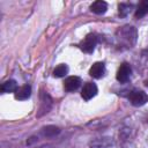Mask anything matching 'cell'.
<instances>
[{"label":"cell","instance_id":"cell-1","mask_svg":"<svg viewBox=\"0 0 148 148\" xmlns=\"http://www.w3.org/2000/svg\"><path fill=\"white\" fill-rule=\"evenodd\" d=\"M117 37L121 42H125L127 45L132 46L136 42V37H138L136 29L132 25H125L117 31Z\"/></svg>","mask_w":148,"mask_h":148},{"label":"cell","instance_id":"cell-2","mask_svg":"<svg viewBox=\"0 0 148 148\" xmlns=\"http://www.w3.org/2000/svg\"><path fill=\"white\" fill-rule=\"evenodd\" d=\"M96 44H97V37H96V35H94V34H88V35L84 37V39L81 40V43L79 44V47H80L83 52H86V53H91V52L95 50Z\"/></svg>","mask_w":148,"mask_h":148},{"label":"cell","instance_id":"cell-3","mask_svg":"<svg viewBox=\"0 0 148 148\" xmlns=\"http://www.w3.org/2000/svg\"><path fill=\"white\" fill-rule=\"evenodd\" d=\"M128 99L134 106H142L148 102V96L142 90H133L128 94Z\"/></svg>","mask_w":148,"mask_h":148},{"label":"cell","instance_id":"cell-4","mask_svg":"<svg viewBox=\"0 0 148 148\" xmlns=\"http://www.w3.org/2000/svg\"><path fill=\"white\" fill-rule=\"evenodd\" d=\"M131 74H132V67H131V65L127 64V62H123V64L119 66L118 71H117L116 77H117V80H118L120 83H126V82L130 80Z\"/></svg>","mask_w":148,"mask_h":148},{"label":"cell","instance_id":"cell-5","mask_svg":"<svg viewBox=\"0 0 148 148\" xmlns=\"http://www.w3.org/2000/svg\"><path fill=\"white\" fill-rule=\"evenodd\" d=\"M52 106V98L49 94H46L45 91H42L40 94V105H39V110L37 113V117H42L43 114L47 113L51 110Z\"/></svg>","mask_w":148,"mask_h":148},{"label":"cell","instance_id":"cell-6","mask_svg":"<svg viewBox=\"0 0 148 148\" xmlns=\"http://www.w3.org/2000/svg\"><path fill=\"white\" fill-rule=\"evenodd\" d=\"M97 86L95 84V83H92V82H87L84 86H83V88H82V91H81V96H82V98L84 99V101H89V99H91L94 96H96V94H97Z\"/></svg>","mask_w":148,"mask_h":148},{"label":"cell","instance_id":"cell-7","mask_svg":"<svg viewBox=\"0 0 148 148\" xmlns=\"http://www.w3.org/2000/svg\"><path fill=\"white\" fill-rule=\"evenodd\" d=\"M104 73H105V65H104V62H101V61H97V62L92 64V66L89 69L90 76H92L95 79L102 77L104 75Z\"/></svg>","mask_w":148,"mask_h":148},{"label":"cell","instance_id":"cell-8","mask_svg":"<svg viewBox=\"0 0 148 148\" xmlns=\"http://www.w3.org/2000/svg\"><path fill=\"white\" fill-rule=\"evenodd\" d=\"M81 84V79L79 76H68L64 82V88L67 91H74L76 90Z\"/></svg>","mask_w":148,"mask_h":148},{"label":"cell","instance_id":"cell-9","mask_svg":"<svg viewBox=\"0 0 148 148\" xmlns=\"http://www.w3.org/2000/svg\"><path fill=\"white\" fill-rule=\"evenodd\" d=\"M113 140L111 138H98L90 142V148H111Z\"/></svg>","mask_w":148,"mask_h":148},{"label":"cell","instance_id":"cell-10","mask_svg":"<svg viewBox=\"0 0 148 148\" xmlns=\"http://www.w3.org/2000/svg\"><path fill=\"white\" fill-rule=\"evenodd\" d=\"M31 95V87L29 84H24L20 88H17V90L15 91V98L18 101H24L28 99Z\"/></svg>","mask_w":148,"mask_h":148},{"label":"cell","instance_id":"cell-11","mask_svg":"<svg viewBox=\"0 0 148 148\" xmlns=\"http://www.w3.org/2000/svg\"><path fill=\"white\" fill-rule=\"evenodd\" d=\"M106 9H108V3L105 1H102V0H97V1L92 2L90 6V10L95 14H98V15L104 14L106 12Z\"/></svg>","mask_w":148,"mask_h":148},{"label":"cell","instance_id":"cell-12","mask_svg":"<svg viewBox=\"0 0 148 148\" xmlns=\"http://www.w3.org/2000/svg\"><path fill=\"white\" fill-rule=\"evenodd\" d=\"M40 133L45 138H53L60 133V128L58 126H54V125H47V126H44L42 128Z\"/></svg>","mask_w":148,"mask_h":148},{"label":"cell","instance_id":"cell-13","mask_svg":"<svg viewBox=\"0 0 148 148\" xmlns=\"http://www.w3.org/2000/svg\"><path fill=\"white\" fill-rule=\"evenodd\" d=\"M147 13H148V0H143V1L139 2V5L136 6V9H135V17H136V18H141V17H143Z\"/></svg>","mask_w":148,"mask_h":148},{"label":"cell","instance_id":"cell-14","mask_svg":"<svg viewBox=\"0 0 148 148\" xmlns=\"http://www.w3.org/2000/svg\"><path fill=\"white\" fill-rule=\"evenodd\" d=\"M17 90V83L15 80H7L1 84V91L2 92H13Z\"/></svg>","mask_w":148,"mask_h":148},{"label":"cell","instance_id":"cell-15","mask_svg":"<svg viewBox=\"0 0 148 148\" xmlns=\"http://www.w3.org/2000/svg\"><path fill=\"white\" fill-rule=\"evenodd\" d=\"M67 73H68V67H67V65L61 64V65H58V66L54 68V71H53V76H54V77H62V76H65Z\"/></svg>","mask_w":148,"mask_h":148},{"label":"cell","instance_id":"cell-16","mask_svg":"<svg viewBox=\"0 0 148 148\" xmlns=\"http://www.w3.org/2000/svg\"><path fill=\"white\" fill-rule=\"evenodd\" d=\"M132 5L130 3H120L119 5V15L120 16H127L128 13L131 12Z\"/></svg>","mask_w":148,"mask_h":148},{"label":"cell","instance_id":"cell-17","mask_svg":"<svg viewBox=\"0 0 148 148\" xmlns=\"http://www.w3.org/2000/svg\"><path fill=\"white\" fill-rule=\"evenodd\" d=\"M145 84H146V86L148 87V80H146V81H145Z\"/></svg>","mask_w":148,"mask_h":148}]
</instances>
